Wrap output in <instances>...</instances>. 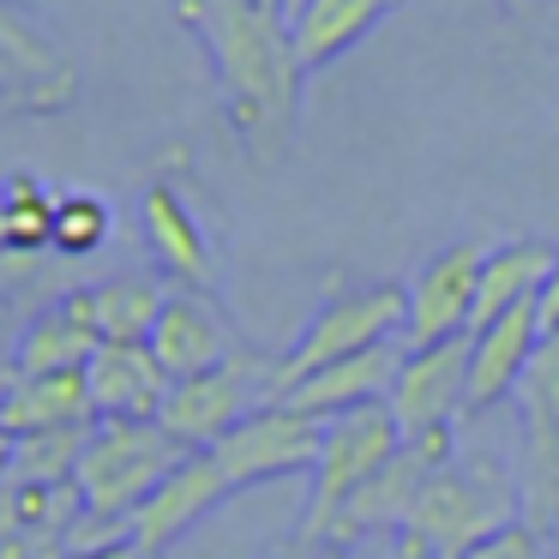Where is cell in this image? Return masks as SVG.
Instances as JSON below:
<instances>
[{
	"instance_id": "2e32d148",
	"label": "cell",
	"mask_w": 559,
	"mask_h": 559,
	"mask_svg": "<svg viewBox=\"0 0 559 559\" xmlns=\"http://www.w3.org/2000/svg\"><path fill=\"white\" fill-rule=\"evenodd\" d=\"M535 343H542L535 307H518V313H506L487 331H469V415H487L506 397H518Z\"/></svg>"
},
{
	"instance_id": "30bf717a",
	"label": "cell",
	"mask_w": 559,
	"mask_h": 559,
	"mask_svg": "<svg viewBox=\"0 0 559 559\" xmlns=\"http://www.w3.org/2000/svg\"><path fill=\"white\" fill-rule=\"evenodd\" d=\"M487 247L457 241L433 253L409 283V325H403V349H433V343L469 337L475 325V289H481Z\"/></svg>"
},
{
	"instance_id": "44dd1931",
	"label": "cell",
	"mask_w": 559,
	"mask_h": 559,
	"mask_svg": "<svg viewBox=\"0 0 559 559\" xmlns=\"http://www.w3.org/2000/svg\"><path fill=\"white\" fill-rule=\"evenodd\" d=\"M391 7H397V0H307V13L289 25L301 73H319V67H331L343 49H355Z\"/></svg>"
},
{
	"instance_id": "e575fe53",
	"label": "cell",
	"mask_w": 559,
	"mask_h": 559,
	"mask_svg": "<svg viewBox=\"0 0 559 559\" xmlns=\"http://www.w3.org/2000/svg\"><path fill=\"white\" fill-rule=\"evenodd\" d=\"M301 13H307V0H283V19H289V25H295Z\"/></svg>"
},
{
	"instance_id": "9c48e42d",
	"label": "cell",
	"mask_w": 559,
	"mask_h": 559,
	"mask_svg": "<svg viewBox=\"0 0 559 559\" xmlns=\"http://www.w3.org/2000/svg\"><path fill=\"white\" fill-rule=\"evenodd\" d=\"M319 439H325V421L295 415V409H283V403H265V409H253L229 439H217L211 457H217V469L229 475V487L241 493V487L283 481V475L313 469V463H319Z\"/></svg>"
},
{
	"instance_id": "484cf974",
	"label": "cell",
	"mask_w": 559,
	"mask_h": 559,
	"mask_svg": "<svg viewBox=\"0 0 559 559\" xmlns=\"http://www.w3.org/2000/svg\"><path fill=\"white\" fill-rule=\"evenodd\" d=\"M518 415H523V427H559V331L535 343L530 367H523Z\"/></svg>"
},
{
	"instance_id": "7c38bea8",
	"label": "cell",
	"mask_w": 559,
	"mask_h": 559,
	"mask_svg": "<svg viewBox=\"0 0 559 559\" xmlns=\"http://www.w3.org/2000/svg\"><path fill=\"white\" fill-rule=\"evenodd\" d=\"M223 499H235L229 475L217 469V457H211V451H193V457H187L181 469H175L169 481H163L145 506H139V518L127 523V530H133V547L145 559L169 554V547L181 542L187 530H199V523H205Z\"/></svg>"
},
{
	"instance_id": "4fadbf2b",
	"label": "cell",
	"mask_w": 559,
	"mask_h": 559,
	"mask_svg": "<svg viewBox=\"0 0 559 559\" xmlns=\"http://www.w3.org/2000/svg\"><path fill=\"white\" fill-rule=\"evenodd\" d=\"M151 355H157L163 373L181 385V379L229 367L235 355H241V343H235L229 319L217 313V301H211L205 289H181V295H169L157 331H151Z\"/></svg>"
},
{
	"instance_id": "1f68e13d",
	"label": "cell",
	"mask_w": 559,
	"mask_h": 559,
	"mask_svg": "<svg viewBox=\"0 0 559 559\" xmlns=\"http://www.w3.org/2000/svg\"><path fill=\"white\" fill-rule=\"evenodd\" d=\"M13 361H19V343L7 337V325H0V373H13Z\"/></svg>"
},
{
	"instance_id": "f546056e",
	"label": "cell",
	"mask_w": 559,
	"mask_h": 559,
	"mask_svg": "<svg viewBox=\"0 0 559 559\" xmlns=\"http://www.w3.org/2000/svg\"><path fill=\"white\" fill-rule=\"evenodd\" d=\"M535 319H542V337H554V331H559V259H554V277H547L542 301H535Z\"/></svg>"
},
{
	"instance_id": "9a60e30c",
	"label": "cell",
	"mask_w": 559,
	"mask_h": 559,
	"mask_svg": "<svg viewBox=\"0 0 559 559\" xmlns=\"http://www.w3.org/2000/svg\"><path fill=\"white\" fill-rule=\"evenodd\" d=\"M397 343H379V349L367 355H349V361H331L319 367L313 379H301V385L283 391V409L295 415H313V421H331V415H349V409H367V403H385L391 385H397V367H403Z\"/></svg>"
},
{
	"instance_id": "d6986e66",
	"label": "cell",
	"mask_w": 559,
	"mask_h": 559,
	"mask_svg": "<svg viewBox=\"0 0 559 559\" xmlns=\"http://www.w3.org/2000/svg\"><path fill=\"white\" fill-rule=\"evenodd\" d=\"M55 427H97L85 373H49V379H7L0 391V433H55Z\"/></svg>"
},
{
	"instance_id": "5b68a950",
	"label": "cell",
	"mask_w": 559,
	"mask_h": 559,
	"mask_svg": "<svg viewBox=\"0 0 559 559\" xmlns=\"http://www.w3.org/2000/svg\"><path fill=\"white\" fill-rule=\"evenodd\" d=\"M403 451V427L385 403H367V409L331 415L325 439H319V463H313V499H307L301 518V542H331L343 506L385 469Z\"/></svg>"
},
{
	"instance_id": "ac0fdd59",
	"label": "cell",
	"mask_w": 559,
	"mask_h": 559,
	"mask_svg": "<svg viewBox=\"0 0 559 559\" xmlns=\"http://www.w3.org/2000/svg\"><path fill=\"white\" fill-rule=\"evenodd\" d=\"M139 223H145V241H151V253L163 259V271L181 277L187 289H205L211 271H217V259H211V241H205V229H199V217L187 211V199L175 193L169 181L145 187V199H139Z\"/></svg>"
},
{
	"instance_id": "277c9868",
	"label": "cell",
	"mask_w": 559,
	"mask_h": 559,
	"mask_svg": "<svg viewBox=\"0 0 559 559\" xmlns=\"http://www.w3.org/2000/svg\"><path fill=\"white\" fill-rule=\"evenodd\" d=\"M403 325H409V289L403 283H367V289H337L307 331L289 343V355L277 361V397L301 379H313L319 367L349 361V355H367L379 343H397Z\"/></svg>"
},
{
	"instance_id": "836d02e7",
	"label": "cell",
	"mask_w": 559,
	"mask_h": 559,
	"mask_svg": "<svg viewBox=\"0 0 559 559\" xmlns=\"http://www.w3.org/2000/svg\"><path fill=\"white\" fill-rule=\"evenodd\" d=\"M391 559H439V554H427V547L409 542V535H397V554H391Z\"/></svg>"
},
{
	"instance_id": "3957f363",
	"label": "cell",
	"mask_w": 559,
	"mask_h": 559,
	"mask_svg": "<svg viewBox=\"0 0 559 559\" xmlns=\"http://www.w3.org/2000/svg\"><path fill=\"white\" fill-rule=\"evenodd\" d=\"M518 481L499 475V463L481 457H451L445 469H433V481L421 487L409 511V542L427 547L439 559H463L469 547H481L487 535H499L506 523H518Z\"/></svg>"
},
{
	"instance_id": "8992f818",
	"label": "cell",
	"mask_w": 559,
	"mask_h": 559,
	"mask_svg": "<svg viewBox=\"0 0 559 559\" xmlns=\"http://www.w3.org/2000/svg\"><path fill=\"white\" fill-rule=\"evenodd\" d=\"M265 403H277V367H259L253 355L241 349L229 367H217V373H199V379L169 385V403H163L157 421L169 427L181 445L211 451L217 439H229L253 409H265Z\"/></svg>"
},
{
	"instance_id": "6da1fadb",
	"label": "cell",
	"mask_w": 559,
	"mask_h": 559,
	"mask_svg": "<svg viewBox=\"0 0 559 559\" xmlns=\"http://www.w3.org/2000/svg\"><path fill=\"white\" fill-rule=\"evenodd\" d=\"M181 25L205 43L223 91V115L241 133L253 163H277L301 109V61L289 43V19L259 0H181Z\"/></svg>"
},
{
	"instance_id": "d6a6232c",
	"label": "cell",
	"mask_w": 559,
	"mask_h": 559,
	"mask_svg": "<svg viewBox=\"0 0 559 559\" xmlns=\"http://www.w3.org/2000/svg\"><path fill=\"white\" fill-rule=\"evenodd\" d=\"M7 481H13V439L0 433V487H7Z\"/></svg>"
},
{
	"instance_id": "ba28073f",
	"label": "cell",
	"mask_w": 559,
	"mask_h": 559,
	"mask_svg": "<svg viewBox=\"0 0 559 559\" xmlns=\"http://www.w3.org/2000/svg\"><path fill=\"white\" fill-rule=\"evenodd\" d=\"M385 409L397 415L403 439L457 433V421H469V337L403 355Z\"/></svg>"
},
{
	"instance_id": "8d00e7d4",
	"label": "cell",
	"mask_w": 559,
	"mask_h": 559,
	"mask_svg": "<svg viewBox=\"0 0 559 559\" xmlns=\"http://www.w3.org/2000/svg\"><path fill=\"white\" fill-rule=\"evenodd\" d=\"M554 19H559V7H554Z\"/></svg>"
},
{
	"instance_id": "d4e9b609",
	"label": "cell",
	"mask_w": 559,
	"mask_h": 559,
	"mask_svg": "<svg viewBox=\"0 0 559 559\" xmlns=\"http://www.w3.org/2000/svg\"><path fill=\"white\" fill-rule=\"evenodd\" d=\"M0 205H7V253L55 247V199L31 175H13V187L0 193Z\"/></svg>"
},
{
	"instance_id": "603a6c76",
	"label": "cell",
	"mask_w": 559,
	"mask_h": 559,
	"mask_svg": "<svg viewBox=\"0 0 559 559\" xmlns=\"http://www.w3.org/2000/svg\"><path fill=\"white\" fill-rule=\"evenodd\" d=\"M518 511L530 530L559 523V427H523V457H518Z\"/></svg>"
},
{
	"instance_id": "f1b7e54d",
	"label": "cell",
	"mask_w": 559,
	"mask_h": 559,
	"mask_svg": "<svg viewBox=\"0 0 559 559\" xmlns=\"http://www.w3.org/2000/svg\"><path fill=\"white\" fill-rule=\"evenodd\" d=\"M61 559H145V554L133 547V530H127V535H109V542H73Z\"/></svg>"
},
{
	"instance_id": "7a4b0ae2",
	"label": "cell",
	"mask_w": 559,
	"mask_h": 559,
	"mask_svg": "<svg viewBox=\"0 0 559 559\" xmlns=\"http://www.w3.org/2000/svg\"><path fill=\"white\" fill-rule=\"evenodd\" d=\"M193 445L169 433L163 421H97L85 457H79V493H85V518L103 530H127L151 493L169 481Z\"/></svg>"
},
{
	"instance_id": "52a82bcc",
	"label": "cell",
	"mask_w": 559,
	"mask_h": 559,
	"mask_svg": "<svg viewBox=\"0 0 559 559\" xmlns=\"http://www.w3.org/2000/svg\"><path fill=\"white\" fill-rule=\"evenodd\" d=\"M79 97V67L25 0H0V103L25 115H61Z\"/></svg>"
},
{
	"instance_id": "4dcf8cb0",
	"label": "cell",
	"mask_w": 559,
	"mask_h": 559,
	"mask_svg": "<svg viewBox=\"0 0 559 559\" xmlns=\"http://www.w3.org/2000/svg\"><path fill=\"white\" fill-rule=\"evenodd\" d=\"M271 559H319V542H301V535H295V542H289V547H277Z\"/></svg>"
},
{
	"instance_id": "4316f807",
	"label": "cell",
	"mask_w": 559,
	"mask_h": 559,
	"mask_svg": "<svg viewBox=\"0 0 559 559\" xmlns=\"http://www.w3.org/2000/svg\"><path fill=\"white\" fill-rule=\"evenodd\" d=\"M109 229H115V217H109V205H103V199H91V193L55 199V247H61L67 259L97 253V247L109 241Z\"/></svg>"
},
{
	"instance_id": "7402d4cb",
	"label": "cell",
	"mask_w": 559,
	"mask_h": 559,
	"mask_svg": "<svg viewBox=\"0 0 559 559\" xmlns=\"http://www.w3.org/2000/svg\"><path fill=\"white\" fill-rule=\"evenodd\" d=\"M85 307L103 343H151L169 295H163L157 277H109L97 289H85Z\"/></svg>"
},
{
	"instance_id": "cb8c5ba5",
	"label": "cell",
	"mask_w": 559,
	"mask_h": 559,
	"mask_svg": "<svg viewBox=\"0 0 559 559\" xmlns=\"http://www.w3.org/2000/svg\"><path fill=\"white\" fill-rule=\"evenodd\" d=\"M97 427H55V433H25L13 439V481H79V457H85Z\"/></svg>"
},
{
	"instance_id": "e0dca14e",
	"label": "cell",
	"mask_w": 559,
	"mask_h": 559,
	"mask_svg": "<svg viewBox=\"0 0 559 559\" xmlns=\"http://www.w3.org/2000/svg\"><path fill=\"white\" fill-rule=\"evenodd\" d=\"M103 349L97 325H91V307H85V289L55 301L49 313H37L19 337V361H13V379H49V373H85L91 355Z\"/></svg>"
},
{
	"instance_id": "5bb4252c",
	"label": "cell",
	"mask_w": 559,
	"mask_h": 559,
	"mask_svg": "<svg viewBox=\"0 0 559 559\" xmlns=\"http://www.w3.org/2000/svg\"><path fill=\"white\" fill-rule=\"evenodd\" d=\"M91 379V409L97 421H157L169 403L175 379L151 355V343H103L85 367Z\"/></svg>"
},
{
	"instance_id": "8fae6325",
	"label": "cell",
	"mask_w": 559,
	"mask_h": 559,
	"mask_svg": "<svg viewBox=\"0 0 559 559\" xmlns=\"http://www.w3.org/2000/svg\"><path fill=\"white\" fill-rule=\"evenodd\" d=\"M451 463V433H433V439H403V451L361 487V493L343 506L331 542H355V535H379V530H409V511L421 499V487L433 481V469Z\"/></svg>"
},
{
	"instance_id": "d590c367",
	"label": "cell",
	"mask_w": 559,
	"mask_h": 559,
	"mask_svg": "<svg viewBox=\"0 0 559 559\" xmlns=\"http://www.w3.org/2000/svg\"><path fill=\"white\" fill-rule=\"evenodd\" d=\"M259 7H271V13H283V0H259Z\"/></svg>"
},
{
	"instance_id": "83f0119b",
	"label": "cell",
	"mask_w": 559,
	"mask_h": 559,
	"mask_svg": "<svg viewBox=\"0 0 559 559\" xmlns=\"http://www.w3.org/2000/svg\"><path fill=\"white\" fill-rule=\"evenodd\" d=\"M463 559H547V535L518 518V523H506L499 535H487L481 547H469Z\"/></svg>"
},
{
	"instance_id": "ffe728a7",
	"label": "cell",
	"mask_w": 559,
	"mask_h": 559,
	"mask_svg": "<svg viewBox=\"0 0 559 559\" xmlns=\"http://www.w3.org/2000/svg\"><path fill=\"white\" fill-rule=\"evenodd\" d=\"M554 259H559V247H547V241L487 247L481 289H475V325L469 331H487V325H499L506 313H518V307L542 301L547 277H554Z\"/></svg>"
}]
</instances>
